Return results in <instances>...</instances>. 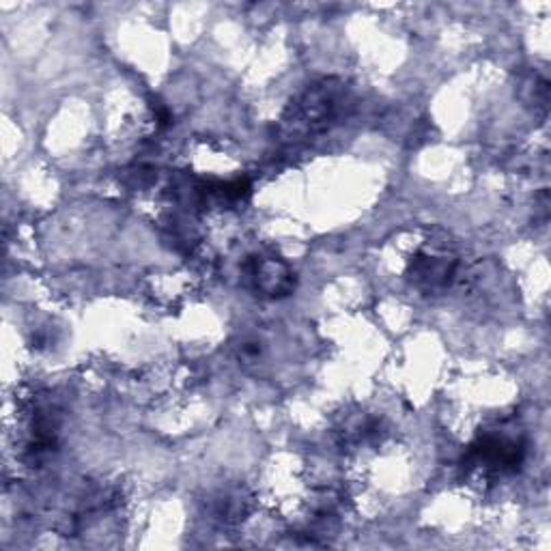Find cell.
Here are the masks:
<instances>
[{"label": "cell", "instance_id": "cell-1", "mask_svg": "<svg viewBox=\"0 0 551 551\" xmlns=\"http://www.w3.org/2000/svg\"><path fill=\"white\" fill-rule=\"evenodd\" d=\"M252 278L257 289L265 291L267 295H280L283 291L289 289V272L284 269V265L274 263V261H263L254 265Z\"/></svg>", "mask_w": 551, "mask_h": 551}]
</instances>
